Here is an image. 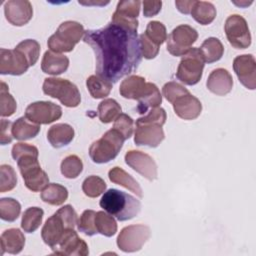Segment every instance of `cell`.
Listing matches in <instances>:
<instances>
[{
	"label": "cell",
	"instance_id": "cell-25",
	"mask_svg": "<svg viewBox=\"0 0 256 256\" xmlns=\"http://www.w3.org/2000/svg\"><path fill=\"white\" fill-rule=\"evenodd\" d=\"M1 255L5 252L10 254H18L22 251L25 245V236L17 228L5 230L0 238Z\"/></svg>",
	"mask_w": 256,
	"mask_h": 256
},
{
	"label": "cell",
	"instance_id": "cell-4",
	"mask_svg": "<svg viewBox=\"0 0 256 256\" xmlns=\"http://www.w3.org/2000/svg\"><path fill=\"white\" fill-rule=\"evenodd\" d=\"M99 204L104 211L119 221L130 220L141 210V203L137 198L113 188L104 192Z\"/></svg>",
	"mask_w": 256,
	"mask_h": 256
},
{
	"label": "cell",
	"instance_id": "cell-8",
	"mask_svg": "<svg viewBox=\"0 0 256 256\" xmlns=\"http://www.w3.org/2000/svg\"><path fill=\"white\" fill-rule=\"evenodd\" d=\"M42 89L44 94L58 99L66 107L74 108L81 102V95L77 86L67 79L45 78Z\"/></svg>",
	"mask_w": 256,
	"mask_h": 256
},
{
	"label": "cell",
	"instance_id": "cell-38",
	"mask_svg": "<svg viewBox=\"0 0 256 256\" xmlns=\"http://www.w3.org/2000/svg\"><path fill=\"white\" fill-rule=\"evenodd\" d=\"M17 104L14 97L9 93L8 86L5 82L0 84V115L2 117H9L16 111Z\"/></svg>",
	"mask_w": 256,
	"mask_h": 256
},
{
	"label": "cell",
	"instance_id": "cell-31",
	"mask_svg": "<svg viewBox=\"0 0 256 256\" xmlns=\"http://www.w3.org/2000/svg\"><path fill=\"white\" fill-rule=\"evenodd\" d=\"M44 212L39 207H30L26 209L22 215L21 228L24 232L33 233L41 225Z\"/></svg>",
	"mask_w": 256,
	"mask_h": 256
},
{
	"label": "cell",
	"instance_id": "cell-21",
	"mask_svg": "<svg viewBox=\"0 0 256 256\" xmlns=\"http://www.w3.org/2000/svg\"><path fill=\"white\" fill-rule=\"evenodd\" d=\"M172 105L175 114L184 120H194L202 111V104L200 100L191 93L177 98Z\"/></svg>",
	"mask_w": 256,
	"mask_h": 256
},
{
	"label": "cell",
	"instance_id": "cell-13",
	"mask_svg": "<svg viewBox=\"0 0 256 256\" xmlns=\"http://www.w3.org/2000/svg\"><path fill=\"white\" fill-rule=\"evenodd\" d=\"M62 116V109L51 101H37L29 104L25 117L36 124H50Z\"/></svg>",
	"mask_w": 256,
	"mask_h": 256
},
{
	"label": "cell",
	"instance_id": "cell-40",
	"mask_svg": "<svg viewBox=\"0 0 256 256\" xmlns=\"http://www.w3.org/2000/svg\"><path fill=\"white\" fill-rule=\"evenodd\" d=\"M28 60L30 66H33L38 61L40 55V44L34 39H26L21 41L16 47Z\"/></svg>",
	"mask_w": 256,
	"mask_h": 256
},
{
	"label": "cell",
	"instance_id": "cell-34",
	"mask_svg": "<svg viewBox=\"0 0 256 256\" xmlns=\"http://www.w3.org/2000/svg\"><path fill=\"white\" fill-rule=\"evenodd\" d=\"M95 227L98 233L106 237H111L117 232V223L114 217L104 211L96 212Z\"/></svg>",
	"mask_w": 256,
	"mask_h": 256
},
{
	"label": "cell",
	"instance_id": "cell-14",
	"mask_svg": "<svg viewBox=\"0 0 256 256\" xmlns=\"http://www.w3.org/2000/svg\"><path fill=\"white\" fill-rule=\"evenodd\" d=\"M162 126L159 123L146 122L138 118L136 120L134 143L137 146H148L151 148L159 146L165 138Z\"/></svg>",
	"mask_w": 256,
	"mask_h": 256
},
{
	"label": "cell",
	"instance_id": "cell-23",
	"mask_svg": "<svg viewBox=\"0 0 256 256\" xmlns=\"http://www.w3.org/2000/svg\"><path fill=\"white\" fill-rule=\"evenodd\" d=\"M69 66V59L67 56L55 53L51 50L46 51L41 61V69L44 73L50 75H59L64 73Z\"/></svg>",
	"mask_w": 256,
	"mask_h": 256
},
{
	"label": "cell",
	"instance_id": "cell-44",
	"mask_svg": "<svg viewBox=\"0 0 256 256\" xmlns=\"http://www.w3.org/2000/svg\"><path fill=\"white\" fill-rule=\"evenodd\" d=\"M114 121L113 128L116 129L125 140L129 139L133 134V119L127 114L121 113Z\"/></svg>",
	"mask_w": 256,
	"mask_h": 256
},
{
	"label": "cell",
	"instance_id": "cell-27",
	"mask_svg": "<svg viewBox=\"0 0 256 256\" xmlns=\"http://www.w3.org/2000/svg\"><path fill=\"white\" fill-rule=\"evenodd\" d=\"M40 132V125L31 122L25 116L18 118L12 124V136L17 140H28L36 137Z\"/></svg>",
	"mask_w": 256,
	"mask_h": 256
},
{
	"label": "cell",
	"instance_id": "cell-1",
	"mask_svg": "<svg viewBox=\"0 0 256 256\" xmlns=\"http://www.w3.org/2000/svg\"><path fill=\"white\" fill-rule=\"evenodd\" d=\"M83 41L95 53L96 75L111 84L134 72L141 62L137 32L111 22L103 28L85 31Z\"/></svg>",
	"mask_w": 256,
	"mask_h": 256
},
{
	"label": "cell",
	"instance_id": "cell-5",
	"mask_svg": "<svg viewBox=\"0 0 256 256\" xmlns=\"http://www.w3.org/2000/svg\"><path fill=\"white\" fill-rule=\"evenodd\" d=\"M77 221V213L74 208L71 205H64L46 220L41 230L42 240L53 250L64 233L69 229H74Z\"/></svg>",
	"mask_w": 256,
	"mask_h": 256
},
{
	"label": "cell",
	"instance_id": "cell-36",
	"mask_svg": "<svg viewBox=\"0 0 256 256\" xmlns=\"http://www.w3.org/2000/svg\"><path fill=\"white\" fill-rule=\"evenodd\" d=\"M21 212L20 203L13 198L0 199V217L7 222L15 221Z\"/></svg>",
	"mask_w": 256,
	"mask_h": 256
},
{
	"label": "cell",
	"instance_id": "cell-6",
	"mask_svg": "<svg viewBox=\"0 0 256 256\" xmlns=\"http://www.w3.org/2000/svg\"><path fill=\"white\" fill-rule=\"evenodd\" d=\"M82 24L76 21H65L60 24L56 32L47 41L48 48L55 53L71 52L75 45L84 37Z\"/></svg>",
	"mask_w": 256,
	"mask_h": 256
},
{
	"label": "cell",
	"instance_id": "cell-9",
	"mask_svg": "<svg viewBox=\"0 0 256 256\" xmlns=\"http://www.w3.org/2000/svg\"><path fill=\"white\" fill-rule=\"evenodd\" d=\"M204 60L199 48L192 47L179 62L176 77L185 85H195L202 78Z\"/></svg>",
	"mask_w": 256,
	"mask_h": 256
},
{
	"label": "cell",
	"instance_id": "cell-11",
	"mask_svg": "<svg viewBox=\"0 0 256 256\" xmlns=\"http://www.w3.org/2000/svg\"><path fill=\"white\" fill-rule=\"evenodd\" d=\"M198 38L197 31L186 24L177 26L167 37V51L173 56H183L196 42Z\"/></svg>",
	"mask_w": 256,
	"mask_h": 256
},
{
	"label": "cell",
	"instance_id": "cell-46",
	"mask_svg": "<svg viewBox=\"0 0 256 256\" xmlns=\"http://www.w3.org/2000/svg\"><path fill=\"white\" fill-rule=\"evenodd\" d=\"M139 119L146 122H156L161 125H164L166 122V112L161 107L152 108L150 109V111H148V114L140 117Z\"/></svg>",
	"mask_w": 256,
	"mask_h": 256
},
{
	"label": "cell",
	"instance_id": "cell-43",
	"mask_svg": "<svg viewBox=\"0 0 256 256\" xmlns=\"http://www.w3.org/2000/svg\"><path fill=\"white\" fill-rule=\"evenodd\" d=\"M190 93L187 88H185L182 84L177 83L175 81H170L164 84L162 87V94L165 99L171 104L179 97Z\"/></svg>",
	"mask_w": 256,
	"mask_h": 256
},
{
	"label": "cell",
	"instance_id": "cell-47",
	"mask_svg": "<svg viewBox=\"0 0 256 256\" xmlns=\"http://www.w3.org/2000/svg\"><path fill=\"white\" fill-rule=\"evenodd\" d=\"M12 124L9 120L1 119L0 122V143L1 145H6L11 143L12 136Z\"/></svg>",
	"mask_w": 256,
	"mask_h": 256
},
{
	"label": "cell",
	"instance_id": "cell-49",
	"mask_svg": "<svg viewBox=\"0 0 256 256\" xmlns=\"http://www.w3.org/2000/svg\"><path fill=\"white\" fill-rule=\"evenodd\" d=\"M194 2H195V0H192V1H176L175 5H176L179 12L187 15V14H190Z\"/></svg>",
	"mask_w": 256,
	"mask_h": 256
},
{
	"label": "cell",
	"instance_id": "cell-32",
	"mask_svg": "<svg viewBox=\"0 0 256 256\" xmlns=\"http://www.w3.org/2000/svg\"><path fill=\"white\" fill-rule=\"evenodd\" d=\"M86 86L90 95L94 99L105 98L110 94L112 84L98 75H91L86 80Z\"/></svg>",
	"mask_w": 256,
	"mask_h": 256
},
{
	"label": "cell",
	"instance_id": "cell-10",
	"mask_svg": "<svg viewBox=\"0 0 256 256\" xmlns=\"http://www.w3.org/2000/svg\"><path fill=\"white\" fill-rule=\"evenodd\" d=\"M150 228L146 225L137 224L126 226L120 231L117 237V246L121 251L127 253L139 251L150 238Z\"/></svg>",
	"mask_w": 256,
	"mask_h": 256
},
{
	"label": "cell",
	"instance_id": "cell-18",
	"mask_svg": "<svg viewBox=\"0 0 256 256\" xmlns=\"http://www.w3.org/2000/svg\"><path fill=\"white\" fill-rule=\"evenodd\" d=\"M233 69L244 87L250 90L256 88V61L253 55L237 56L233 61Z\"/></svg>",
	"mask_w": 256,
	"mask_h": 256
},
{
	"label": "cell",
	"instance_id": "cell-39",
	"mask_svg": "<svg viewBox=\"0 0 256 256\" xmlns=\"http://www.w3.org/2000/svg\"><path fill=\"white\" fill-rule=\"evenodd\" d=\"M144 34L152 43L159 47L167 40L166 27L159 21H150L147 24Z\"/></svg>",
	"mask_w": 256,
	"mask_h": 256
},
{
	"label": "cell",
	"instance_id": "cell-28",
	"mask_svg": "<svg viewBox=\"0 0 256 256\" xmlns=\"http://www.w3.org/2000/svg\"><path fill=\"white\" fill-rule=\"evenodd\" d=\"M190 15L201 25H208L212 23L216 17V8L211 2L195 1Z\"/></svg>",
	"mask_w": 256,
	"mask_h": 256
},
{
	"label": "cell",
	"instance_id": "cell-17",
	"mask_svg": "<svg viewBox=\"0 0 256 256\" xmlns=\"http://www.w3.org/2000/svg\"><path fill=\"white\" fill-rule=\"evenodd\" d=\"M124 159L129 167L147 180L154 181L157 178V165L148 154L137 150H130L125 154Z\"/></svg>",
	"mask_w": 256,
	"mask_h": 256
},
{
	"label": "cell",
	"instance_id": "cell-30",
	"mask_svg": "<svg viewBox=\"0 0 256 256\" xmlns=\"http://www.w3.org/2000/svg\"><path fill=\"white\" fill-rule=\"evenodd\" d=\"M41 199L50 205H62L68 198V190L61 184L50 183L41 192Z\"/></svg>",
	"mask_w": 256,
	"mask_h": 256
},
{
	"label": "cell",
	"instance_id": "cell-29",
	"mask_svg": "<svg viewBox=\"0 0 256 256\" xmlns=\"http://www.w3.org/2000/svg\"><path fill=\"white\" fill-rule=\"evenodd\" d=\"M205 63H214L221 59L224 53V47L218 38H207L199 48Z\"/></svg>",
	"mask_w": 256,
	"mask_h": 256
},
{
	"label": "cell",
	"instance_id": "cell-26",
	"mask_svg": "<svg viewBox=\"0 0 256 256\" xmlns=\"http://www.w3.org/2000/svg\"><path fill=\"white\" fill-rule=\"evenodd\" d=\"M108 177L111 182L118 184L120 186L125 187L126 189L130 190L136 196L139 198L143 197V191L142 188L140 187L139 183L130 175L128 174L125 170H123L121 167H114L108 172Z\"/></svg>",
	"mask_w": 256,
	"mask_h": 256
},
{
	"label": "cell",
	"instance_id": "cell-42",
	"mask_svg": "<svg viewBox=\"0 0 256 256\" xmlns=\"http://www.w3.org/2000/svg\"><path fill=\"white\" fill-rule=\"evenodd\" d=\"M95 215L94 210H85L77 221V228L80 232L87 236H93L97 234L95 227Z\"/></svg>",
	"mask_w": 256,
	"mask_h": 256
},
{
	"label": "cell",
	"instance_id": "cell-37",
	"mask_svg": "<svg viewBox=\"0 0 256 256\" xmlns=\"http://www.w3.org/2000/svg\"><path fill=\"white\" fill-rule=\"evenodd\" d=\"M105 181L96 175L88 176L82 183V191L84 194L90 198H96L100 196L106 190Z\"/></svg>",
	"mask_w": 256,
	"mask_h": 256
},
{
	"label": "cell",
	"instance_id": "cell-24",
	"mask_svg": "<svg viewBox=\"0 0 256 256\" xmlns=\"http://www.w3.org/2000/svg\"><path fill=\"white\" fill-rule=\"evenodd\" d=\"M74 129L66 123H57L47 132V139L54 148H62L71 143L74 138Z\"/></svg>",
	"mask_w": 256,
	"mask_h": 256
},
{
	"label": "cell",
	"instance_id": "cell-2",
	"mask_svg": "<svg viewBox=\"0 0 256 256\" xmlns=\"http://www.w3.org/2000/svg\"><path fill=\"white\" fill-rule=\"evenodd\" d=\"M11 155L17 162L25 186L32 192L43 190L49 184L47 173L41 169L37 147L27 143H16L12 147Z\"/></svg>",
	"mask_w": 256,
	"mask_h": 256
},
{
	"label": "cell",
	"instance_id": "cell-20",
	"mask_svg": "<svg viewBox=\"0 0 256 256\" xmlns=\"http://www.w3.org/2000/svg\"><path fill=\"white\" fill-rule=\"evenodd\" d=\"M6 20L14 26L27 24L33 16V8L27 0H9L4 4Z\"/></svg>",
	"mask_w": 256,
	"mask_h": 256
},
{
	"label": "cell",
	"instance_id": "cell-33",
	"mask_svg": "<svg viewBox=\"0 0 256 256\" xmlns=\"http://www.w3.org/2000/svg\"><path fill=\"white\" fill-rule=\"evenodd\" d=\"M121 106L119 103L111 98L104 99L98 105V117L102 123H110L114 121L121 114Z\"/></svg>",
	"mask_w": 256,
	"mask_h": 256
},
{
	"label": "cell",
	"instance_id": "cell-7",
	"mask_svg": "<svg viewBox=\"0 0 256 256\" xmlns=\"http://www.w3.org/2000/svg\"><path fill=\"white\" fill-rule=\"evenodd\" d=\"M125 139L114 128L108 130L103 136L93 142L89 147V156L94 163H108L120 152Z\"/></svg>",
	"mask_w": 256,
	"mask_h": 256
},
{
	"label": "cell",
	"instance_id": "cell-41",
	"mask_svg": "<svg viewBox=\"0 0 256 256\" xmlns=\"http://www.w3.org/2000/svg\"><path fill=\"white\" fill-rule=\"evenodd\" d=\"M17 184V176L12 166L2 164L0 166V192L4 193L14 189Z\"/></svg>",
	"mask_w": 256,
	"mask_h": 256
},
{
	"label": "cell",
	"instance_id": "cell-15",
	"mask_svg": "<svg viewBox=\"0 0 256 256\" xmlns=\"http://www.w3.org/2000/svg\"><path fill=\"white\" fill-rule=\"evenodd\" d=\"M141 2L138 0L119 1L116 11L113 13L111 23L119 25L130 31L137 32L138 20Z\"/></svg>",
	"mask_w": 256,
	"mask_h": 256
},
{
	"label": "cell",
	"instance_id": "cell-16",
	"mask_svg": "<svg viewBox=\"0 0 256 256\" xmlns=\"http://www.w3.org/2000/svg\"><path fill=\"white\" fill-rule=\"evenodd\" d=\"M29 67L27 58L16 48L0 49V73L2 75L19 76L24 74Z\"/></svg>",
	"mask_w": 256,
	"mask_h": 256
},
{
	"label": "cell",
	"instance_id": "cell-45",
	"mask_svg": "<svg viewBox=\"0 0 256 256\" xmlns=\"http://www.w3.org/2000/svg\"><path fill=\"white\" fill-rule=\"evenodd\" d=\"M139 43H140V50L141 54L146 59H153L159 53V46L152 43L144 33L139 36Z\"/></svg>",
	"mask_w": 256,
	"mask_h": 256
},
{
	"label": "cell",
	"instance_id": "cell-35",
	"mask_svg": "<svg viewBox=\"0 0 256 256\" xmlns=\"http://www.w3.org/2000/svg\"><path fill=\"white\" fill-rule=\"evenodd\" d=\"M61 173L68 179L77 178L83 170L82 160L77 155H69L61 162Z\"/></svg>",
	"mask_w": 256,
	"mask_h": 256
},
{
	"label": "cell",
	"instance_id": "cell-12",
	"mask_svg": "<svg viewBox=\"0 0 256 256\" xmlns=\"http://www.w3.org/2000/svg\"><path fill=\"white\" fill-rule=\"evenodd\" d=\"M224 31L230 45L236 49H246L251 45V34L246 20L238 15H230L224 25Z\"/></svg>",
	"mask_w": 256,
	"mask_h": 256
},
{
	"label": "cell",
	"instance_id": "cell-3",
	"mask_svg": "<svg viewBox=\"0 0 256 256\" xmlns=\"http://www.w3.org/2000/svg\"><path fill=\"white\" fill-rule=\"evenodd\" d=\"M120 95L126 99L138 101V113L144 114L149 109L159 107L162 103V96L154 83L146 82L138 75H130L125 78L119 87Z\"/></svg>",
	"mask_w": 256,
	"mask_h": 256
},
{
	"label": "cell",
	"instance_id": "cell-48",
	"mask_svg": "<svg viewBox=\"0 0 256 256\" xmlns=\"http://www.w3.org/2000/svg\"><path fill=\"white\" fill-rule=\"evenodd\" d=\"M143 15L145 17H153L161 11V1H143Z\"/></svg>",
	"mask_w": 256,
	"mask_h": 256
},
{
	"label": "cell",
	"instance_id": "cell-22",
	"mask_svg": "<svg viewBox=\"0 0 256 256\" xmlns=\"http://www.w3.org/2000/svg\"><path fill=\"white\" fill-rule=\"evenodd\" d=\"M206 86L213 94L224 96L232 90L233 78L226 69L217 68L208 76Z\"/></svg>",
	"mask_w": 256,
	"mask_h": 256
},
{
	"label": "cell",
	"instance_id": "cell-19",
	"mask_svg": "<svg viewBox=\"0 0 256 256\" xmlns=\"http://www.w3.org/2000/svg\"><path fill=\"white\" fill-rule=\"evenodd\" d=\"M53 253L57 255H75L87 256L89 254L88 245L81 239L74 229L67 230L58 245L53 249Z\"/></svg>",
	"mask_w": 256,
	"mask_h": 256
}]
</instances>
